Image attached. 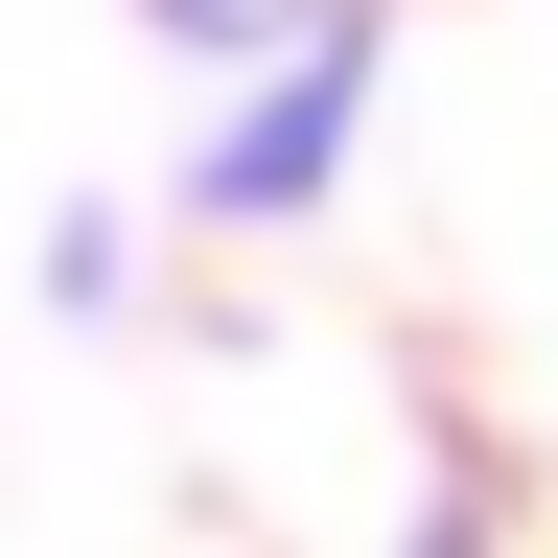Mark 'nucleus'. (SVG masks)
Segmentation results:
<instances>
[{
    "label": "nucleus",
    "instance_id": "obj_1",
    "mask_svg": "<svg viewBox=\"0 0 558 558\" xmlns=\"http://www.w3.org/2000/svg\"><path fill=\"white\" fill-rule=\"evenodd\" d=\"M373 94H396V0H373V24H303L279 70H233L209 140H186V209H209V233H303V209L349 186V140H373Z\"/></svg>",
    "mask_w": 558,
    "mask_h": 558
},
{
    "label": "nucleus",
    "instance_id": "obj_2",
    "mask_svg": "<svg viewBox=\"0 0 558 558\" xmlns=\"http://www.w3.org/2000/svg\"><path fill=\"white\" fill-rule=\"evenodd\" d=\"M140 24H163L186 70H279L303 24H373V0H140Z\"/></svg>",
    "mask_w": 558,
    "mask_h": 558
},
{
    "label": "nucleus",
    "instance_id": "obj_3",
    "mask_svg": "<svg viewBox=\"0 0 558 558\" xmlns=\"http://www.w3.org/2000/svg\"><path fill=\"white\" fill-rule=\"evenodd\" d=\"M47 303H70V326L140 303V233H117V209H47Z\"/></svg>",
    "mask_w": 558,
    "mask_h": 558
},
{
    "label": "nucleus",
    "instance_id": "obj_4",
    "mask_svg": "<svg viewBox=\"0 0 558 558\" xmlns=\"http://www.w3.org/2000/svg\"><path fill=\"white\" fill-rule=\"evenodd\" d=\"M396 558H512V512H488V488H442V512H418Z\"/></svg>",
    "mask_w": 558,
    "mask_h": 558
}]
</instances>
